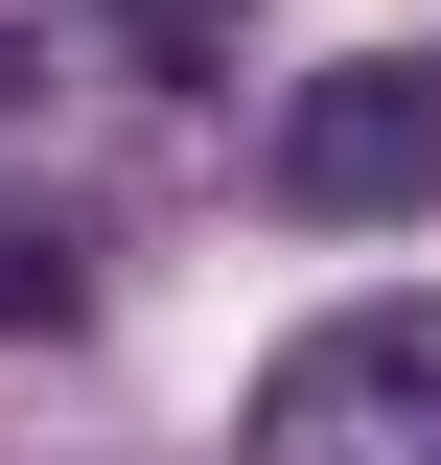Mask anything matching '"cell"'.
<instances>
[{
	"instance_id": "6da1fadb",
	"label": "cell",
	"mask_w": 441,
	"mask_h": 465,
	"mask_svg": "<svg viewBox=\"0 0 441 465\" xmlns=\"http://www.w3.org/2000/svg\"><path fill=\"white\" fill-rule=\"evenodd\" d=\"M256 186H279L302 232H418V210H441V47H348V70H302L279 140H256Z\"/></svg>"
},
{
	"instance_id": "7a4b0ae2",
	"label": "cell",
	"mask_w": 441,
	"mask_h": 465,
	"mask_svg": "<svg viewBox=\"0 0 441 465\" xmlns=\"http://www.w3.org/2000/svg\"><path fill=\"white\" fill-rule=\"evenodd\" d=\"M232 465H441V302H326L256 372Z\"/></svg>"
}]
</instances>
